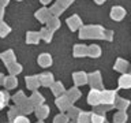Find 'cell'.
I'll list each match as a JSON object with an SVG mask.
<instances>
[{"label":"cell","instance_id":"52a82bcc","mask_svg":"<svg viewBox=\"0 0 131 123\" xmlns=\"http://www.w3.org/2000/svg\"><path fill=\"white\" fill-rule=\"evenodd\" d=\"M49 2V0H42V3H48Z\"/></svg>","mask_w":131,"mask_h":123},{"label":"cell","instance_id":"7a4b0ae2","mask_svg":"<svg viewBox=\"0 0 131 123\" xmlns=\"http://www.w3.org/2000/svg\"><path fill=\"white\" fill-rule=\"evenodd\" d=\"M8 30H10V29H8V27L6 26V25H0V34H2L3 37L8 33Z\"/></svg>","mask_w":131,"mask_h":123},{"label":"cell","instance_id":"5b68a950","mask_svg":"<svg viewBox=\"0 0 131 123\" xmlns=\"http://www.w3.org/2000/svg\"><path fill=\"white\" fill-rule=\"evenodd\" d=\"M7 4V0H0V6H6Z\"/></svg>","mask_w":131,"mask_h":123},{"label":"cell","instance_id":"6da1fadb","mask_svg":"<svg viewBox=\"0 0 131 123\" xmlns=\"http://www.w3.org/2000/svg\"><path fill=\"white\" fill-rule=\"evenodd\" d=\"M123 16H124V10H123V8L116 7V8H113V10H112V18L113 19L119 20V19H122Z\"/></svg>","mask_w":131,"mask_h":123},{"label":"cell","instance_id":"3957f363","mask_svg":"<svg viewBox=\"0 0 131 123\" xmlns=\"http://www.w3.org/2000/svg\"><path fill=\"white\" fill-rule=\"evenodd\" d=\"M37 36H38V34H36V33H33V34L30 33V34H29V41H30V43H31V41H33V43H36V41L38 40V37H37Z\"/></svg>","mask_w":131,"mask_h":123},{"label":"cell","instance_id":"277c9868","mask_svg":"<svg viewBox=\"0 0 131 123\" xmlns=\"http://www.w3.org/2000/svg\"><path fill=\"white\" fill-rule=\"evenodd\" d=\"M38 18H40L41 20L47 19V11H40V12H38Z\"/></svg>","mask_w":131,"mask_h":123},{"label":"cell","instance_id":"ba28073f","mask_svg":"<svg viewBox=\"0 0 131 123\" xmlns=\"http://www.w3.org/2000/svg\"><path fill=\"white\" fill-rule=\"evenodd\" d=\"M97 2H98V3H100V2H102V0H97Z\"/></svg>","mask_w":131,"mask_h":123},{"label":"cell","instance_id":"8992f818","mask_svg":"<svg viewBox=\"0 0 131 123\" xmlns=\"http://www.w3.org/2000/svg\"><path fill=\"white\" fill-rule=\"evenodd\" d=\"M2 16H3V11L0 10V18H2Z\"/></svg>","mask_w":131,"mask_h":123}]
</instances>
